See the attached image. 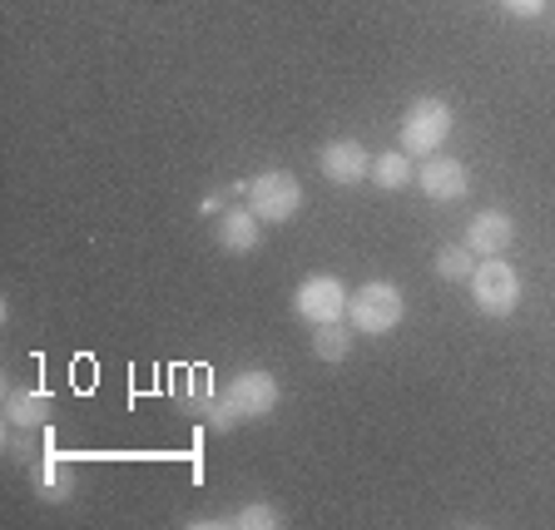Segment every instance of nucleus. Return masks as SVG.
I'll use <instances>...</instances> for the list:
<instances>
[{"label": "nucleus", "mask_w": 555, "mask_h": 530, "mask_svg": "<svg viewBox=\"0 0 555 530\" xmlns=\"http://www.w3.org/2000/svg\"><path fill=\"white\" fill-rule=\"evenodd\" d=\"M372 184H377V189H406V184H412V164H406V150L372 154Z\"/></svg>", "instance_id": "ddd939ff"}, {"label": "nucleus", "mask_w": 555, "mask_h": 530, "mask_svg": "<svg viewBox=\"0 0 555 530\" xmlns=\"http://www.w3.org/2000/svg\"><path fill=\"white\" fill-rule=\"evenodd\" d=\"M293 312H298L308 327L347 318V288H343V277H333V273H308V277L298 283V293H293Z\"/></svg>", "instance_id": "423d86ee"}, {"label": "nucleus", "mask_w": 555, "mask_h": 530, "mask_svg": "<svg viewBox=\"0 0 555 530\" xmlns=\"http://www.w3.org/2000/svg\"><path fill=\"white\" fill-rule=\"evenodd\" d=\"M35 491L46 501H65L69 491H75V481H69V471L55 462V456H46V462L35 466Z\"/></svg>", "instance_id": "2eb2a0df"}, {"label": "nucleus", "mask_w": 555, "mask_h": 530, "mask_svg": "<svg viewBox=\"0 0 555 530\" xmlns=\"http://www.w3.org/2000/svg\"><path fill=\"white\" fill-rule=\"evenodd\" d=\"M318 169H323L327 184L352 189V184H362V179H372V154L362 150L358 139H333V144L318 150Z\"/></svg>", "instance_id": "0eeeda50"}, {"label": "nucleus", "mask_w": 555, "mask_h": 530, "mask_svg": "<svg viewBox=\"0 0 555 530\" xmlns=\"http://www.w3.org/2000/svg\"><path fill=\"white\" fill-rule=\"evenodd\" d=\"M258 214L248 204L243 208H223L219 214V243H223V254H254L258 248Z\"/></svg>", "instance_id": "9b49d317"}, {"label": "nucleus", "mask_w": 555, "mask_h": 530, "mask_svg": "<svg viewBox=\"0 0 555 530\" xmlns=\"http://www.w3.org/2000/svg\"><path fill=\"white\" fill-rule=\"evenodd\" d=\"M347 352H352V323H318L312 327V358H323V362H343Z\"/></svg>", "instance_id": "f8f14e48"}, {"label": "nucleus", "mask_w": 555, "mask_h": 530, "mask_svg": "<svg viewBox=\"0 0 555 530\" xmlns=\"http://www.w3.org/2000/svg\"><path fill=\"white\" fill-rule=\"evenodd\" d=\"M476 254H472V243H451V248H441L437 254V277H447V283H472L476 273Z\"/></svg>", "instance_id": "4468645a"}, {"label": "nucleus", "mask_w": 555, "mask_h": 530, "mask_svg": "<svg viewBox=\"0 0 555 530\" xmlns=\"http://www.w3.org/2000/svg\"><path fill=\"white\" fill-rule=\"evenodd\" d=\"M472 302L486 318H511L520 302V273L506 258H481V268L472 273Z\"/></svg>", "instance_id": "39448f33"}, {"label": "nucleus", "mask_w": 555, "mask_h": 530, "mask_svg": "<svg viewBox=\"0 0 555 530\" xmlns=\"http://www.w3.org/2000/svg\"><path fill=\"white\" fill-rule=\"evenodd\" d=\"M229 526H238V530H278V526H283V516H278V510L268 506V501H254V506L233 510Z\"/></svg>", "instance_id": "dca6fc26"}, {"label": "nucleus", "mask_w": 555, "mask_h": 530, "mask_svg": "<svg viewBox=\"0 0 555 530\" xmlns=\"http://www.w3.org/2000/svg\"><path fill=\"white\" fill-rule=\"evenodd\" d=\"M406 298L392 283H362L358 293H347V323L362 337H387L392 327H402Z\"/></svg>", "instance_id": "f03ea898"}, {"label": "nucleus", "mask_w": 555, "mask_h": 530, "mask_svg": "<svg viewBox=\"0 0 555 530\" xmlns=\"http://www.w3.org/2000/svg\"><path fill=\"white\" fill-rule=\"evenodd\" d=\"M511 15H520V21H535V15L545 11V0H501Z\"/></svg>", "instance_id": "f3484780"}, {"label": "nucleus", "mask_w": 555, "mask_h": 530, "mask_svg": "<svg viewBox=\"0 0 555 530\" xmlns=\"http://www.w3.org/2000/svg\"><path fill=\"white\" fill-rule=\"evenodd\" d=\"M278 397H283V387H278L273 372L248 367V372H238L219 397H208L204 422L214 431H233L238 422H258V416H268L278 406Z\"/></svg>", "instance_id": "f257e3e1"}, {"label": "nucleus", "mask_w": 555, "mask_h": 530, "mask_svg": "<svg viewBox=\"0 0 555 530\" xmlns=\"http://www.w3.org/2000/svg\"><path fill=\"white\" fill-rule=\"evenodd\" d=\"M50 392H40V387H5V422H11L15 431H35L50 422Z\"/></svg>", "instance_id": "9d476101"}, {"label": "nucleus", "mask_w": 555, "mask_h": 530, "mask_svg": "<svg viewBox=\"0 0 555 530\" xmlns=\"http://www.w3.org/2000/svg\"><path fill=\"white\" fill-rule=\"evenodd\" d=\"M416 184H422L427 198H437V204H456L472 189V173H466L462 159H427L416 169Z\"/></svg>", "instance_id": "1a4fd4ad"}, {"label": "nucleus", "mask_w": 555, "mask_h": 530, "mask_svg": "<svg viewBox=\"0 0 555 530\" xmlns=\"http://www.w3.org/2000/svg\"><path fill=\"white\" fill-rule=\"evenodd\" d=\"M238 194H243V204L254 208L263 223H288L293 214L302 208V184L293 179L288 169H263V173H254L248 184H238Z\"/></svg>", "instance_id": "7ed1b4c3"}, {"label": "nucleus", "mask_w": 555, "mask_h": 530, "mask_svg": "<svg viewBox=\"0 0 555 530\" xmlns=\"http://www.w3.org/2000/svg\"><path fill=\"white\" fill-rule=\"evenodd\" d=\"M466 243H472L476 258H506V248L516 243V219H511L506 208H481L466 223Z\"/></svg>", "instance_id": "6e6552de"}, {"label": "nucleus", "mask_w": 555, "mask_h": 530, "mask_svg": "<svg viewBox=\"0 0 555 530\" xmlns=\"http://www.w3.org/2000/svg\"><path fill=\"white\" fill-rule=\"evenodd\" d=\"M451 134V104L427 94V100H412L402 115V150L406 154H441Z\"/></svg>", "instance_id": "20e7f679"}]
</instances>
